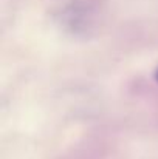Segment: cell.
<instances>
[{
  "label": "cell",
  "instance_id": "1",
  "mask_svg": "<svg viewBox=\"0 0 158 159\" xmlns=\"http://www.w3.org/2000/svg\"><path fill=\"white\" fill-rule=\"evenodd\" d=\"M155 79H157V82H158V68H157V71H155Z\"/></svg>",
  "mask_w": 158,
  "mask_h": 159
}]
</instances>
